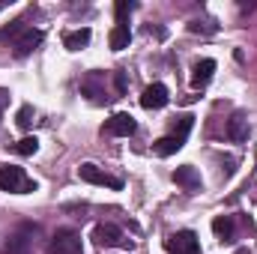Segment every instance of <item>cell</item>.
I'll return each instance as SVG.
<instances>
[{
    "mask_svg": "<svg viewBox=\"0 0 257 254\" xmlns=\"http://www.w3.org/2000/svg\"><path fill=\"white\" fill-rule=\"evenodd\" d=\"M248 135H251L248 117H245L242 111H236V114L227 120V138H230V141H236V144H242V141H248Z\"/></svg>",
    "mask_w": 257,
    "mask_h": 254,
    "instance_id": "cell-11",
    "label": "cell"
},
{
    "mask_svg": "<svg viewBox=\"0 0 257 254\" xmlns=\"http://www.w3.org/2000/svg\"><path fill=\"white\" fill-rule=\"evenodd\" d=\"M183 144L186 141H180V138H174V135H165V138H159L156 144H153V150H156V156H174V153H180L183 150Z\"/></svg>",
    "mask_w": 257,
    "mask_h": 254,
    "instance_id": "cell-15",
    "label": "cell"
},
{
    "mask_svg": "<svg viewBox=\"0 0 257 254\" xmlns=\"http://www.w3.org/2000/svg\"><path fill=\"white\" fill-rule=\"evenodd\" d=\"M6 105H9V90H3V87H0V120H3V111H6Z\"/></svg>",
    "mask_w": 257,
    "mask_h": 254,
    "instance_id": "cell-24",
    "label": "cell"
},
{
    "mask_svg": "<svg viewBox=\"0 0 257 254\" xmlns=\"http://www.w3.org/2000/svg\"><path fill=\"white\" fill-rule=\"evenodd\" d=\"M165 245H168V251H174V254H200V239H197L194 230H177V233H171Z\"/></svg>",
    "mask_w": 257,
    "mask_h": 254,
    "instance_id": "cell-6",
    "label": "cell"
},
{
    "mask_svg": "<svg viewBox=\"0 0 257 254\" xmlns=\"http://www.w3.org/2000/svg\"><path fill=\"white\" fill-rule=\"evenodd\" d=\"M12 150H15L18 156H33V153L39 150V141H36L33 135H27V138H21V141H18V144H15Z\"/></svg>",
    "mask_w": 257,
    "mask_h": 254,
    "instance_id": "cell-19",
    "label": "cell"
},
{
    "mask_svg": "<svg viewBox=\"0 0 257 254\" xmlns=\"http://www.w3.org/2000/svg\"><path fill=\"white\" fill-rule=\"evenodd\" d=\"M174 183H177V186H183L186 191H197L200 186H203V180H200L197 168H192V165L177 168V171H174Z\"/></svg>",
    "mask_w": 257,
    "mask_h": 254,
    "instance_id": "cell-12",
    "label": "cell"
},
{
    "mask_svg": "<svg viewBox=\"0 0 257 254\" xmlns=\"http://www.w3.org/2000/svg\"><path fill=\"white\" fill-rule=\"evenodd\" d=\"M0 189L12 191V194H27V191H36V183L15 165H0Z\"/></svg>",
    "mask_w": 257,
    "mask_h": 254,
    "instance_id": "cell-2",
    "label": "cell"
},
{
    "mask_svg": "<svg viewBox=\"0 0 257 254\" xmlns=\"http://www.w3.org/2000/svg\"><path fill=\"white\" fill-rule=\"evenodd\" d=\"M168 99H171V93H168L165 84H150V87L144 90V96H141V105H144L147 111H159V108L168 105Z\"/></svg>",
    "mask_w": 257,
    "mask_h": 254,
    "instance_id": "cell-8",
    "label": "cell"
},
{
    "mask_svg": "<svg viewBox=\"0 0 257 254\" xmlns=\"http://www.w3.org/2000/svg\"><path fill=\"white\" fill-rule=\"evenodd\" d=\"M27 30H30V27H27V21H24V18H18V21H12V24L0 27V42H12V45H15Z\"/></svg>",
    "mask_w": 257,
    "mask_h": 254,
    "instance_id": "cell-16",
    "label": "cell"
},
{
    "mask_svg": "<svg viewBox=\"0 0 257 254\" xmlns=\"http://www.w3.org/2000/svg\"><path fill=\"white\" fill-rule=\"evenodd\" d=\"M90 27H81V30H69V33H63V45L69 48V51H81L87 42H90Z\"/></svg>",
    "mask_w": 257,
    "mask_h": 254,
    "instance_id": "cell-14",
    "label": "cell"
},
{
    "mask_svg": "<svg viewBox=\"0 0 257 254\" xmlns=\"http://www.w3.org/2000/svg\"><path fill=\"white\" fill-rule=\"evenodd\" d=\"M128 42H132V30H128V24H117V27L111 30V36H108L111 51H123V48H128Z\"/></svg>",
    "mask_w": 257,
    "mask_h": 254,
    "instance_id": "cell-17",
    "label": "cell"
},
{
    "mask_svg": "<svg viewBox=\"0 0 257 254\" xmlns=\"http://www.w3.org/2000/svg\"><path fill=\"white\" fill-rule=\"evenodd\" d=\"M135 129H138V123H135L132 114H114V117L105 123V132L114 135V138H128V135H135Z\"/></svg>",
    "mask_w": 257,
    "mask_h": 254,
    "instance_id": "cell-10",
    "label": "cell"
},
{
    "mask_svg": "<svg viewBox=\"0 0 257 254\" xmlns=\"http://www.w3.org/2000/svg\"><path fill=\"white\" fill-rule=\"evenodd\" d=\"M36 236H39V227H36V224H21V227L3 242V251L0 254H33Z\"/></svg>",
    "mask_w": 257,
    "mask_h": 254,
    "instance_id": "cell-1",
    "label": "cell"
},
{
    "mask_svg": "<svg viewBox=\"0 0 257 254\" xmlns=\"http://www.w3.org/2000/svg\"><path fill=\"white\" fill-rule=\"evenodd\" d=\"M212 233H215L221 242H230V239H233V218H230V215H215V218H212Z\"/></svg>",
    "mask_w": 257,
    "mask_h": 254,
    "instance_id": "cell-18",
    "label": "cell"
},
{
    "mask_svg": "<svg viewBox=\"0 0 257 254\" xmlns=\"http://www.w3.org/2000/svg\"><path fill=\"white\" fill-rule=\"evenodd\" d=\"M126 87H128L126 72H123V69H117V72H114V90H117V96H123V93H126Z\"/></svg>",
    "mask_w": 257,
    "mask_h": 254,
    "instance_id": "cell-23",
    "label": "cell"
},
{
    "mask_svg": "<svg viewBox=\"0 0 257 254\" xmlns=\"http://www.w3.org/2000/svg\"><path fill=\"white\" fill-rule=\"evenodd\" d=\"M48 254H84L81 248V236L75 233V230H57L54 233V239H51V245H48Z\"/></svg>",
    "mask_w": 257,
    "mask_h": 254,
    "instance_id": "cell-5",
    "label": "cell"
},
{
    "mask_svg": "<svg viewBox=\"0 0 257 254\" xmlns=\"http://www.w3.org/2000/svg\"><path fill=\"white\" fill-rule=\"evenodd\" d=\"M132 9H135L132 0H117V6H114V12H117V24H126L128 15H132Z\"/></svg>",
    "mask_w": 257,
    "mask_h": 254,
    "instance_id": "cell-22",
    "label": "cell"
},
{
    "mask_svg": "<svg viewBox=\"0 0 257 254\" xmlns=\"http://www.w3.org/2000/svg\"><path fill=\"white\" fill-rule=\"evenodd\" d=\"M93 239L99 248H132V239L123 236V230L117 224H96Z\"/></svg>",
    "mask_w": 257,
    "mask_h": 254,
    "instance_id": "cell-4",
    "label": "cell"
},
{
    "mask_svg": "<svg viewBox=\"0 0 257 254\" xmlns=\"http://www.w3.org/2000/svg\"><path fill=\"white\" fill-rule=\"evenodd\" d=\"M42 39H45V33L39 30V27H30L12 48H15V57H27V54H33L39 45H42Z\"/></svg>",
    "mask_w": 257,
    "mask_h": 254,
    "instance_id": "cell-9",
    "label": "cell"
},
{
    "mask_svg": "<svg viewBox=\"0 0 257 254\" xmlns=\"http://www.w3.org/2000/svg\"><path fill=\"white\" fill-rule=\"evenodd\" d=\"M15 123H18V129H30V123H33V105H21L18 114H15Z\"/></svg>",
    "mask_w": 257,
    "mask_h": 254,
    "instance_id": "cell-21",
    "label": "cell"
},
{
    "mask_svg": "<svg viewBox=\"0 0 257 254\" xmlns=\"http://www.w3.org/2000/svg\"><path fill=\"white\" fill-rule=\"evenodd\" d=\"M212 72H215V60H209V57L197 60L192 66V87H206L209 78H212Z\"/></svg>",
    "mask_w": 257,
    "mask_h": 254,
    "instance_id": "cell-13",
    "label": "cell"
},
{
    "mask_svg": "<svg viewBox=\"0 0 257 254\" xmlns=\"http://www.w3.org/2000/svg\"><path fill=\"white\" fill-rule=\"evenodd\" d=\"M78 177H81L84 183H93V186H105V189H114V191L123 189V180H120V177H111L108 171H102V168L93 165V162L81 165V168H78Z\"/></svg>",
    "mask_w": 257,
    "mask_h": 254,
    "instance_id": "cell-3",
    "label": "cell"
},
{
    "mask_svg": "<svg viewBox=\"0 0 257 254\" xmlns=\"http://www.w3.org/2000/svg\"><path fill=\"white\" fill-rule=\"evenodd\" d=\"M81 90L96 102V105H102V102H108L111 96H108V90H105V72H90L84 81H81Z\"/></svg>",
    "mask_w": 257,
    "mask_h": 254,
    "instance_id": "cell-7",
    "label": "cell"
},
{
    "mask_svg": "<svg viewBox=\"0 0 257 254\" xmlns=\"http://www.w3.org/2000/svg\"><path fill=\"white\" fill-rule=\"evenodd\" d=\"M192 126H194V117L183 114V117H180V120L174 123V132H171V135H174V138H180V141H186V135L192 132Z\"/></svg>",
    "mask_w": 257,
    "mask_h": 254,
    "instance_id": "cell-20",
    "label": "cell"
}]
</instances>
